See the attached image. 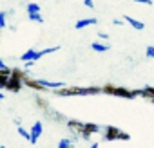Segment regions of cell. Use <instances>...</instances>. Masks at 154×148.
<instances>
[{"mask_svg": "<svg viewBox=\"0 0 154 148\" xmlns=\"http://www.w3.org/2000/svg\"><path fill=\"white\" fill-rule=\"evenodd\" d=\"M36 105H38L42 110H47V101H45L42 96H36Z\"/></svg>", "mask_w": 154, "mask_h": 148, "instance_id": "cell-18", "label": "cell"}, {"mask_svg": "<svg viewBox=\"0 0 154 148\" xmlns=\"http://www.w3.org/2000/svg\"><path fill=\"white\" fill-rule=\"evenodd\" d=\"M8 81H9V76H2V74H0V87L6 89L8 87Z\"/></svg>", "mask_w": 154, "mask_h": 148, "instance_id": "cell-22", "label": "cell"}, {"mask_svg": "<svg viewBox=\"0 0 154 148\" xmlns=\"http://www.w3.org/2000/svg\"><path fill=\"white\" fill-rule=\"evenodd\" d=\"M118 139L129 141L131 135L125 134V132H122V130L116 128V126H105V128H103V141H118Z\"/></svg>", "mask_w": 154, "mask_h": 148, "instance_id": "cell-3", "label": "cell"}, {"mask_svg": "<svg viewBox=\"0 0 154 148\" xmlns=\"http://www.w3.org/2000/svg\"><path fill=\"white\" fill-rule=\"evenodd\" d=\"M24 85H27L29 89H35V90H38V92H49V89L44 85V81L42 80H35V78H27L26 81H24Z\"/></svg>", "mask_w": 154, "mask_h": 148, "instance_id": "cell-5", "label": "cell"}, {"mask_svg": "<svg viewBox=\"0 0 154 148\" xmlns=\"http://www.w3.org/2000/svg\"><path fill=\"white\" fill-rule=\"evenodd\" d=\"M103 94H109V96H116V98H123V99H134L140 96V90H129V89H123V87H114L111 83L103 85Z\"/></svg>", "mask_w": 154, "mask_h": 148, "instance_id": "cell-2", "label": "cell"}, {"mask_svg": "<svg viewBox=\"0 0 154 148\" xmlns=\"http://www.w3.org/2000/svg\"><path fill=\"white\" fill-rule=\"evenodd\" d=\"M36 54H38V51H35V49H27L22 56H20V60L22 61H36Z\"/></svg>", "mask_w": 154, "mask_h": 148, "instance_id": "cell-11", "label": "cell"}, {"mask_svg": "<svg viewBox=\"0 0 154 148\" xmlns=\"http://www.w3.org/2000/svg\"><path fill=\"white\" fill-rule=\"evenodd\" d=\"M67 128L72 130L76 135H82V132H84V128H85V123H82V121H78V119H69V121H67Z\"/></svg>", "mask_w": 154, "mask_h": 148, "instance_id": "cell-7", "label": "cell"}, {"mask_svg": "<svg viewBox=\"0 0 154 148\" xmlns=\"http://www.w3.org/2000/svg\"><path fill=\"white\" fill-rule=\"evenodd\" d=\"M54 96L65 98V96H93V94H102V87H63L58 90H51Z\"/></svg>", "mask_w": 154, "mask_h": 148, "instance_id": "cell-1", "label": "cell"}, {"mask_svg": "<svg viewBox=\"0 0 154 148\" xmlns=\"http://www.w3.org/2000/svg\"><path fill=\"white\" fill-rule=\"evenodd\" d=\"M11 78H17V80H20V81H26L29 76H27V72H26L24 69L15 67V69H13V72H11Z\"/></svg>", "mask_w": 154, "mask_h": 148, "instance_id": "cell-12", "label": "cell"}, {"mask_svg": "<svg viewBox=\"0 0 154 148\" xmlns=\"http://www.w3.org/2000/svg\"><path fill=\"white\" fill-rule=\"evenodd\" d=\"M84 4H85L87 7H91V9L94 7V2H93V0H84Z\"/></svg>", "mask_w": 154, "mask_h": 148, "instance_id": "cell-24", "label": "cell"}, {"mask_svg": "<svg viewBox=\"0 0 154 148\" xmlns=\"http://www.w3.org/2000/svg\"><path fill=\"white\" fill-rule=\"evenodd\" d=\"M29 132H31V144H36L38 137H40L42 132H44V125H42V121H35V123L31 125Z\"/></svg>", "mask_w": 154, "mask_h": 148, "instance_id": "cell-4", "label": "cell"}, {"mask_svg": "<svg viewBox=\"0 0 154 148\" xmlns=\"http://www.w3.org/2000/svg\"><path fill=\"white\" fill-rule=\"evenodd\" d=\"M17 132H18V135H22L26 141H29V143H31V132H29V130H26L24 126H18V128H17Z\"/></svg>", "mask_w": 154, "mask_h": 148, "instance_id": "cell-16", "label": "cell"}, {"mask_svg": "<svg viewBox=\"0 0 154 148\" xmlns=\"http://www.w3.org/2000/svg\"><path fill=\"white\" fill-rule=\"evenodd\" d=\"M91 49H94L96 52H105V51H109L111 47L105 45V43H102V42H93V43H91Z\"/></svg>", "mask_w": 154, "mask_h": 148, "instance_id": "cell-14", "label": "cell"}, {"mask_svg": "<svg viewBox=\"0 0 154 148\" xmlns=\"http://www.w3.org/2000/svg\"><path fill=\"white\" fill-rule=\"evenodd\" d=\"M145 56H147L149 60H154V45H149V47L145 49Z\"/></svg>", "mask_w": 154, "mask_h": 148, "instance_id": "cell-21", "label": "cell"}, {"mask_svg": "<svg viewBox=\"0 0 154 148\" xmlns=\"http://www.w3.org/2000/svg\"><path fill=\"white\" fill-rule=\"evenodd\" d=\"M58 148H74V143H72V139L63 137V139L58 141Z\"/></svg>", "mask_w": 154, "mask_h": 148, "instance_id": "cell-15", "label": "cell"}, {"mask_svg": "<svg viewBox=\"0 0 154 148\" xmlns=\"http://www.w3.org/2000/svg\"><path fill=\"white\" fill-rule=\"evenodd\" d=\"M98 24V20L96 18H84V20H78L74 24V29L76 31H80V29H85V27H89V25H96Z\"/></svg>", "mask_w": 154, "mask_h": 148, "instance_id": "cell-9", "label": "cell"}, {"mask_svg": "<svg viewBox=\"0 0 154 148\" xmlns=\"http://www.w3.org/2000/svg\"><path fill=\"white\" fill-rule=\"evenodd\" d=\"M123 20L132 27V29H136V31H141V29H145V24L143 22H140V20H136V18H131L129 15H125L123 16Z\"/></svg>", "mask_w": 154, "mask_h": 148, "instance_id": "cell-10", "label": "cell"}, {"mask_svg": "<svg viewBox=\"0 0 154 148\" xmlns=\"http://www.w3.org/2000/svg\"><path fill=\"white\" fill-rule=\"evenodd\" d=\"M140 96L145 98V99H149L150 103H154V87H145V89H141V90H140Z\"/></svg>", "mask_w": 154, "mask_h": 148, "instance_id": "cell-13", "label": "cell"}, {"mask_svg": "<svg viewBox=\"0 0 154 148\" xmlns=\"http://www.w3.org/2000/svg\"><path fill=\"white\" fill-rule=\"evenodd\" d=\"M31 13H40V6L35 4V2L27 4V15H31Z\"/></svg>", "mask_w": 154, "mask_h": 148, "instance_id": "cell-17", "label": "cell"}, {"mask_svg": "<svg viewBox=\"0 0 154 148\" xmlns=\"http://www.w3.org/2000/svg\"><path fill=\"white\" fill-rule=\"evenodd\" d=\"M0 148H6V146H0Z\"/></svg>", "mask_w": 154, "mask_h": 148, "instance_id": "cell-28", "label": "cell"}, {"mask_svg": "<svg viewBox=\"0 0 154 148\" xmlns=\"http://www.w3.org/2000/svg\"><path fill=\"white\" fill-rule=\"evenodd\" d=\"M114 25H123V20H112Z\"/></svg>", "mask_w": 154, "mask_h": 148, "instance_id": "cell-26", "label": "cell"}, {"mask_svg": "<svg viewBox=\"0 0 154 148\" xmlns=\"http://www.w3.org/2000/svg\"><path fill=\"white\" fill-rule=\"evenodd\" d=\"M138 4H145V6H152V0H134Z\"/></svg>", "mask_w": 154, "mask_h": 148, "instance_id": "cell-23", "label": "cell"}, {"mask_svg": "<svg viewBox=\"0 0 154 148\" xmlns=\"http://www.w3.org/2000/svg\"><path fill=\"white\" fill-rule=\"evenodd\" d=\"M22 85H24V81H20V80H17V78H9L6 90H9V92H15V94H17V92H20Z\"/></svg>", "mask_w": 154, "mask_h": 148, "instance_id": "cell-8", "label": "cell"}, {"mask_svg": "<svg viewBox=\"0 0 154 148\" xmlns=\"http://www.w3.org/2000/svg\"><path fill=\"white\" fill-rule=\"evenodd\" d=\"M29 20L38 22V24H42V22H44V18H42V15H40V13H31V15H29Z\"/></svg>", "mask_w": 154, "mask_h": 148, "instance_id": "cell-20", "label": "cell"}, {"mask_svg": "<svg viewBox=\"0 0 154 148\" xmlns=\"http://www.w3.org/2000/svg\"><path fill=\"white\" fill-rule=\"evenodd\" d=\"M6 16H8V11H2V13H0V27H2V29H6V25H8Z\"/></svg>", "mask_w": 154, "mask_h": 148, "instance_id": "cell-19", "label": "cell"}, {"mask_svg": "<svg viewBox=\"0 0 154 148\" xmlns=\"http://www.w3.org/2000/svg\"><path fill=\"white\" fill-rule=\"evenodd\" d=\"M98 36H100L102 40H107V38H109V34H107V33H102V31L98 33Z\"/></svg>", "mask_w": 154, "mask_h": 148, "instance_id": "cell-25", "label": "cell"}, {"mask_svg": "<svg viewBox=\"0 0 154 148\" xmlns=\"http://www.w3.org/2000/svg\"><path fill=\"white\" fill-rule=\"evenodd\" d=\"M100 130H102L100 125H96V123H85V128H84V132H82V137H84L85 141H89L91 135L96 134V132H100Z\"/></svg>", "mask_w": 154, "mask_h": 148, "instance_id": "cell-6", "label": "cell"}, {"mask_svg": "<svg viewBox=\"0 0 154 148\" xmlns=\"http://www.w3.org/2000/svg\"><path fill=\"white\" fill-rule=\"evenodd\" d=\"M98 146H100L98 143H93V144H91V148H98Z\"/></svg>", "mask_w": 154, "mask_h": 148, "instance_id": "cell-27", "label": "cell"}]
</instances>
